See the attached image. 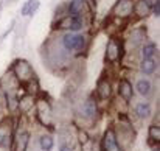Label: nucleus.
<instances>
[{
    "label": "nucleus",
    "instance_id": "nucleus-1",
    "mask_svg": "<svg viewBox=\"0 0 160 151\" xmlns=\"http://www.w3.org/2000/svg\"><path fill=\"white\" fill-rule=\"evenodd\" d=\"M12 72H14L16 78H17L20 83L30 81V80L33 78V75H34L31 65H30L25 59H17V61L14 62V65H12Z\"/></svg>",
    "mask_w": 160,
    "mask_h": 151
},
{
    "label": "nucleus",
    "instance_id": "nucleus-2",
    "mask_svg": "<svg viewBox=\"0 0 160 151\" xmlns=\"http://www.w3.org/2000/svg\"><path fill=\"white\" fill-rule=\"evenodd\" d=\"M58 28H65L70 31H78L82 28V20L81 17H73V16H65L64 19H61L56 25Z\"/></svg>",
    "mask_w": 160,
    "mask_h": 151
},
{
    "label": "nucleus",
    "instance_id": "nucleus-3",
    "mask_svg": "<svg viewBox=\"0 0 160 151\" xmlns=\"http://www.w3.org/2000/svg\"><path fill=\"white\" fill-rule=\"evenodd\" d=\"M103 151H123L121 147L118 145V140H117V134L113 129H107L104 133V137H103Z\"/></svg>",
    "mask_w": 160,
    "mask_h": 151
},
{
    "label": "nucleus",
    "instance_id": "nucleus-4",
    "mask_svg": "<svg viewBox=\"0 0 160 151\" xmlns=\"http://www.w3.org/2000/svg\"><path fill=\"white\" fill-rule=\"evenodd\" d=\"M132 0H118L115 8H113V13L115 16H120V17H128L132 14Z\"/></svg>",
    "mask_w": 160,
    "mask_h": 151
},
{
    "label": "nucleus",
    "instance_id": "nucleus-5",
    "mask_svg": "<svg viewBox=\"0 0 160 151\" xmlns=\"http://www.w3.org/2000/svg\"><path fill=\"white\" fill-rule=\"evenodd\" d=\"M120 51H121V47L118 45V42H117L115 39H110V41L107 42V47H106V59L109 62L118 61V59L121 58Z\"/></svg>",
    "mask_w": 160,
    "mask_h": 151
},
{
    "label": "nucleus",
    "instance_id": "nucleus-6",
    "mask_svg": "<svg viewBox=\"0 0 160 151\" xmlns=\"http://www.w3.org/2000/svg\"><path fill=\"white\" fill-rule=\"evenodd\" d=\"M81 112H82V115H84L86 118H93V117L98 114V106H97V101H95L93 97H89L87 100L84 101Z\"/></svg>",
    "mask_w": 160,
    "mask_h": 151
},
{
    "label": "nucleus",
    "instance_id": "nucleus-7",
    "mask_svg": "<svg viewBox=\"0 0 160 151\" xmlns=\"http://www.w3.org/2000/svg\"><path fill=\"white\" fill-rule=\"evenodd\" d=\"M118 92H120V97H121L123 100H126V101L132 100V97H134L132 84H131L128 80H124V78L118 83Z\"/></svg>",
    "mask_w": 160,
    "mask_h": 151
},
{
    "label": "nucleus",
    "instance_id": "nucleus-8",
    "mask_svg": "<svg viewBox=\"0 0 160 151\" xmlns=\"http://www.w3.org/2000/svg\"><path fill=\"white\" fill-rule=\"evenodd\" d=\"M28 142H30V133H28V131L19 133L17 137H16V147H14V151H27Z\"/></svg>",
    "mask_w": 160,
    "mask_h": 151
},
{
    "label": "nucleus",
    "instance_id": "nucleus-9",
    "mask_svg": "<svg viewBox=\"0 0 160 151\" xmlns=\"http://www.w3.org/2000/svg\"><path fill=\"white\" fill-rule=\"evenodd\" d=\"M97 92H98L100 98H103V100L109 98V97H110V94H112L110 83H109L107 80H100V81L97 83Z\"/></svg>",
    "mask_w": 160,
    "mask_h": 151
},
{
    "label": "nucleus",
    "instance_id": "nucleus-10",
    "mask_svg": "<svg viewBox=\"0 0 160 151\" xmlns=\"http://www.w3.org/2000/svg\"><path fill=\"white\" fill-rule=\"evenodd\" d=\"M38 8H39V0H28V2L22 6L20 14H22V16H31V14H34V13L38 11Z\"/></svg>",
    "mask_w": 160,
    "mask_h": 151
},
{
    "label": "nucleus",
    "instance_id": "nucleus-11",
    "mask_svg": "<svg viewBox=\"0 0 160 151\" xmlns=\"http://www.w3.org/2000/svg\"><path fill=\"white\" fill-rule=\"evenodd\" d=\"M76 38H78V34H75V33H65L64 38H62V45H64V49L68 50V51L75 50Z\"/></svg>",
    "mask_w": 160,
    "mask_h": 151
},
{
    "label": "nucleus",
    "instance_id": "nucleus-12",
    "mask_svg": "<svg viewBox=\"0 0 160 151\" xmlns=\"http://www.w3.org/2000/svg\"><path fill=\"white\" fill-rule=\"evenodd\" d=\"M137 92L143 97H149L151 92H152V86L148 80H138L137 83Z\"/></svg>",
    "mask_w": 160,
    "mask_h": 151
},
{
    "label": "nucleus",
    "instance_id": "nucleus-13",
    "mask_svg": "<svg viewBox=\"0 0 160 151\" xmlns=\"http://www.w3.org/2000/svg\"><path fill=\"white\" fill-rule=\"evenodd\" d=\"M82 6H84V0H72L68 5V14L73 17H79Z\"/></svg>",
    "mask_w": 160,
    "mask_h": 151
},
{
    "label": "nucleus",
    "instance_id": "nucleus-14",
    "mask_svg": "<svg viewBox=\"0 0 160 151\" xmlns=\"http://www.w3.org/2000/svg\"><path fill=\"white\" fill-rule=\"evenodd\" d=\"M132 11H135V14L138 16V17H146L148 14H149V11H151V8L143 2V0H140V2H137L135 5H134V8H132Z\"/></svg>",
    "mask_w": 160,
    "mask_h": 151
},
{
    "label": "nucleus",
    "instance_id": "nucleus-15",
    "mask_svg": "<svg viewBox=\"0 0 160 151\" xmlns=\"http://www.w3.org/2000/svg\"><path fill=\"white\" fill-rule=\"evenodd\" d=\"M145 39V30H142V28H137V30H134L132 31V34H131V38H129V42H131V45L132 47H137V45H140L142 44V41Z\"/></svg>",
    "mask_w": 160,
    "mask_h": 151
},
{
    "label": "nucleus",
    "instance_id": "nucleus-16",
    "mask_svg": "<svg viewBox=\"0 0 160 151\" xmlns=\"http://www.w3.org/2000/svg\"><path fill=\"white\" fill-rule=\"evenodd\" d=\"M135 114L140 118H148L151 115V104L149 103H138L135 107Z\"/></svg>",
    "mask_w": 160,
    "mask_h": 151
},
{
    "label": "nucleus",
    "instance_id": "nucleus-17",
    "mask_svg": "<svg viewBox=\"0 0 160 151\" xmlns=\"http://www.w3.org/2000/svg\"><path fill=\"white\" fill-rule=\"evenodd\" d=\"M33 106H34V98L31 97V95H25L23 98H20L19 100V109L22 111V112H28L30 109H33Z\"/></svg>",
    "mask_w": 160,
    "mask_h": 151
},
{
    "label": "nucleus",
    "instance_id": "nucleus-18",
    "mask_svg": "<svg viewBox=\"0 0 160 151\" xmlns=\"http://www.w3.org/2000/svg\"><path fill=\"white\" fill-rule=\"evenodd\" d=\"M142 72L145 73V75H151V73H154V70H156V61L151 58V59H143L142 61Z\"/></svg>",
    "mask_w": 160,
    "mask_h": 151
},
{
    "label": "nucleus",
    "instance_id": "nucleus-19",
    "mask_svg": "<svg viewBox=\"0 0 160 151\" xmlns=\"http://www.w3.org/2000/svg\"><path fill=\"white\" fill-rule=\"evenodd\" d=\"M53 145H54V142L50 136H42L39 139V147H41L42 151H52L53 150Z\"/></svg>",
    "mask_w": 160,
    "mask_h": 151
},
{
    "label": "nucleus",
    "instance_id": "nucleus-20",
    "mask_svg": "<svg viewBox=\"0 0 160 151\" xmlns=\"http://www.w3.org/2000/svg\"><path fill=\"white\" fill-rule=\"evenodd\" d=\"M156 51H157V49H156V44H152V42L146 44V45L143 47V51H142L143 59H151V58L154 56V53H156Z\"/></svg>",
    "mask_w": 160,
    "mask_h": 151
},
{
    "label": "nucleus",
    "instance_id": "nucleus-21",
    "mask_svg": "<svg viewBox=\"0 0 160 151\" xmlns=\"http://www.w3.org/2000/svg\"><path fill=\"white\" fill-rule=\"evenodd\" d=\"M149 140L159 143V140H160V128L159 126H156V125L149 126Z\"/></svg>",
    "mask_w": 160,
    "mask_h": 151
},
{
    "label": "nucleus",
    "instance_id": "nucleus-22",
    "mask_svg": "<svg viewBox=\"0 0 160 151\" xmlns=\"http://www.w3.org/2000/svg\"><path fill=\"white\" fill-rule=\"evenodd\" d=\"M6 101H8V107H9L11 112H14V111L19 109V100H17L16 97H12V95H6Z\"/></svg>",
    "mask_w": 160,
    "mask_h": 151
},
{
    "label": "nucleus",
    "instance_id": "nucleus-23",
    "mask_svg": "<svg viewBox=\"0 0 160 151\" xmlns=\"http://www.w3.org/2000/svg\"><path fill=\"white\" fill-rule=\"evenodd\" d=\"M84 45H86V38H84L82 34H78V38H76V45H75V50L82 51Z\"/></svg>",
    "mask_w": 160,
    "mask_h": 151
},
{
    "label": "nucleus",
    "instance_id": "nucleus-24",
    "mask_svg": "<svg viewBox=\"0 0 160 151\" xmlns=\"http://www.w3.org/2000/svg\"><path fill=\"white\" fill-rule=\"evenodd\" d=\"M78 137H79V142H81L82 145H84L86 142H89V140H90V137L87 136V133H86V131H78Z\"/></svg>",
    "mask_w": 160,
    "mask_h": 151
},
{
    "label": "nucleus",
    "instance_id": "nucleus-25",
    "mask_svg": "<svg viewBox=\"0 0 160 151\" xmlns=\"http://www.w3.org/2000/svg\"><path fill=\"white\" fill-rule=\"evenodd\" d=\"M151 9H152V14L159 17V14H160V0L156 3V5H154V6H152V8H151Z\"/></svg>",
    "mask_w": 160,
    "mask_h": 151
},
{
    "label": "nucleus",
    "instance_id": "nucleus-26",
    "mask_svg": "<svg viewBox=\"0 0 160 151\" xmlns=\"http://www.w3.org/2000/svg\"><path fill=\"white\" fill-rule=\"evenodd\" d=\"M3 139H6V131L3 128H0V145L3 143Z\"/></svg>",
    "mask_w": 160,
    "mask_h": 151
},
{
    "label": "nucleus",
    "instance_id": "nucleus-27",
    "mask_svg": "<svg viewBox=\"0 0 160 151\" xmlns=\"http://www.w3.org/2000/svg\"><path fill=\"white\" fill-rule=\"evenodd\" d=\"M143 2H145V3H146V5L149 6V8H152V6H154V5H156V3H157L159 0H143Z\"/></svg>",
    "mask_w": 160,
    "mask_h": 151
},
{
    "label": "nucleus",
    "instance_id": "nucleus-28",
    "mask_svg": "<svg viewBox=\"0 0 160 151\" xmlns=\"http://www.w3.org/2000/svg\"><path fill=\"white\" fill-rule=\"evenodd\" d=\"M59 151H73V150H72L68 145H62V147L59 148Z\"/></svg>",
    "mask_w": 160,
    "mask_h": 151
}]
</instances>
